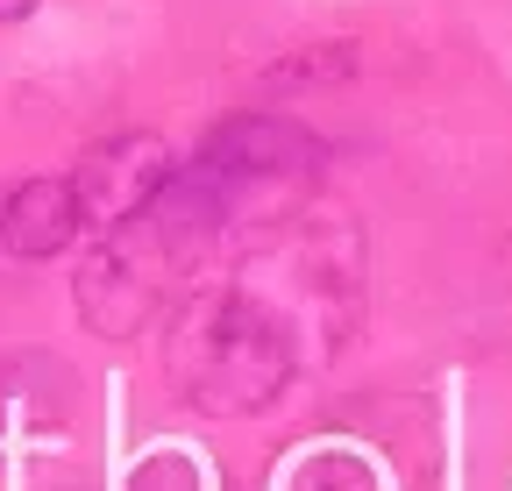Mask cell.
Returning <instances> with one entry per match:
<instances>
[{"label":"cell","mask_w":512,"mask_h":491,"mask_svg":"<svg viewBox=\"0 0 512 491\" xmlns=\"http://www.w3.org/2000/svg\"><path fill=\"white\" fill-rule=\"evenodd\" d=\"M79 228H86V214H79L72 178H29V186H15L8 207H0V242L29 264L64 257L79 242Z\"/></svg>","instance_id":"5b68a950"},{"label":"cell","mask_w":512,"mask_h":491,"mask_svg":"<svg viewBox=\"0 0 512 491\" xmlns=\"http://www.w3.org/2000/svg\"><path fill=\"white\" fill-rule=\"evenodd\" d=\"M171 171H178V157H171L157 136H143V129H128V136L86 150V164L72 171V193H79L86 228H114V221H128V214H136Z\"/></svg>","instance_id":"277c9868"},{"label":"cell","mask_w":512,"mask_h":491,"mask_svg":"<svg viewBox=\"0 0 512 491\" xmlns=\"http://www.w3.org/2000/svg\"><path fill=\"white\" fill-rule=\"evenodd\" d=\"M221 235L214 200L192 186V171L178 164L164 186L114 228H100V250L79 271V314L100 335H136L150 314L178 299V285L192 278L200 250Z\"/></svg>","instance_id":"6da1fadb"},{"label":"cell","mask_w":512,"mask_h":491,"mask_svg":"<svg viewBox=\"0 0 512 491\" xmlns=\"http://www.w3.org/2000/svg\"><path fill=\"white\" fill-rule=\"evenodd\" d=\"M320 136L299 129V121L285 114H235L221 121V129L200 143V157H192V186H200L214 200L221 221L249 214V207H271V200H299L313 178H320Z\"/></svg>","instance_id":"3957f363"},{"label":"cell","mask_w":512,"mask_h":491,"mask_svg":"<svg viewBox=\"0 0 512 491\" xmlns=\"http://www.w3.org/2000/svg\"><path fill=\"white\" fill-rule=\"evenodd\" d=\"M22 15H36V0H0V22H22Z\"/></svg>","instance_id":"8992f818"},{"label":"cell","mask_w":512,"mask_h":491,"mask_svg":"<svg viewBox=\"0 0 512 491\" xmlns=\"http://www.w3.org/2000/svg\"><path fill=\"white\" fill-rule=\"evenodd\" d=\"M171 363H178L185 399L200 406V413H264L299 378L292 342L278 335V321L235 278L221 292H207V299L185 306Z\"/></svg>","instance_id":"7a4b0ae2"}]
</instances>
